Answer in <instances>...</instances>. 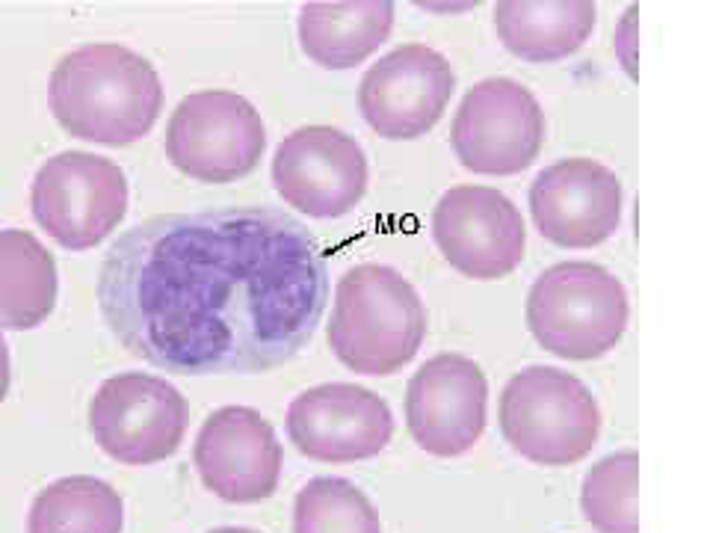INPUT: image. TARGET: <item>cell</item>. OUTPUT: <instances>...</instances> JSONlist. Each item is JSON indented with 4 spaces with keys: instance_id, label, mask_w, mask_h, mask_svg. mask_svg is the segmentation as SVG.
I'll return each instance as SVG.
<instances>
[{
    "instance_id": "6da1fadb",
    "label": "cell",
    "mask_w": 710,
    "mask_h": 533,
    "mask_svg": "<svg viewBox=\"0 0 710 533\" xmlns=\"http://www.w3.org/2000/svg\"><path fill=\"white\" fill-rule=\"evenodd\" d=\"M95 297L116 341L184 377L296 359L329 303L320 240L270 205L160 214L104 255Z\"/></svg>"
},
{
    "instance_id": "7a4b0ae2",
    "label": "cell",
    "mask_w": 710,
    "mask_h": 533,
    "mask_svg": "<svg viewBox=\"0 0 710 533\" xmlns=\"http://www.w3.org/2000/svg\"><path fill=\"white\" fill-rule=\"evenodd\" d=\"M48 104L66 134L122 149L154 128L163 110V83L137 51L116 42H92L54 66Z\"/></svg>"
},
{
    "instance_id": "3957f363",
    "label": "cell",
    "mask_w": 710,
    "mask_h": 533,
    "mask_svg": "<svg viewBox=\"0 0 710 533\" xmlns=\"http://www.w3.org/2000/svg\"><path fill=\"white\" fill-rule=\"evenodd\" d=\"M426 338V308L412 282L385 264H355L338 285L329 320L335 359L364 377L406 368Z\"/></svg>"
},
{
    "instance_id": "277c9868",
    "label": "cell",
    "mask_w": 710,
    "mask_h": 533,
    "mask_svg": "<svg viewBox=\"0 0 710 533\" xmlns=\"http://www.w3.org/2000/svg\"><path fill=\"white\" fill-rule=\"evenodd\" d=\"M631 317L625 285L592 261L548 267L527 294V326L542 350L592 362L607 356L625 335Z\"/></svg>"
},
{
    "instance_id": "5b68a950",
    "label": "cell",
    "mask_w": 710,
    "mask_h": 533,
    "mask_svg": "<svg viewBox=\"0 0 710 533\" xmlns=\"http://www.w3.org/2000/svg\"><path fill=\"white\" fill-rule=\"evenodd\" d=\"M500 433L515 454L563 468L592 454L601 436V409L574 374L533 365L500 394Z\"/></svg>"
},
{
    "instance_id": "8992f818",
    "label": "cell",
    "mask_w": 710,
    "mask_h": 533,
    "mask_svg": "<svg viewBox=\"0 0 710 533\" xmlns=\"http://www.w3.org/2000/svg\"><path fill=\"white\" fill-rule=\"evenodd\" d=\"M166 157L202 184L246 178L264 157L267 128L252 101L228 89L181 98L166 128Z\"/></svg>"
},
{
    "instance_id": "52a82bcc",
    "label": "cell",
    "mask_w": 710,
    "mask_h": 533,
    "mask_svg": "<svg viewBox=\"0 0 710 533\" xmlns=\"http://www.w3.org/2000/svg\"><path fill=\"white\" fill-rule=\"evenodd\" d=\"M30 208L63 249L86 252L119 229L128 214V178L110 157L60 152L33 178Z\"/></svg>"
},
{
    "instance_id": "ba28073f",
    "label": "cell",
    "mask_w": 710,
    "mask_h": 533,
    "mask_svg": "<svg viewBox=\"0 0 710 533\" xmlns=\"http://www.w3.org/2000/svg\"><path fill=\"white\" fill-rule=\"evenodd\" d=\"M190 424L187 397L154 374H116L89 400L95 445L122 465H154L175 457Z\"/></svg>"
},
{
    "instance_id": "9c48e42d",
    "label": "cell",
    "mask_w": 710,
    "mask_h": 533,
    "mask_svg": "<svg viewBox=\"0 0 710 533\" xmlns=\"http://www.w3.org/2000/svg\"><path fill=\"white\" fill-rule=\"evenodd\" d=\"M450 146L468 172L518 175L545 146L542 104L512 77L480 80L456 110Z\"/></svg>"
},
{
    "instance_id": "30bf717a",
    "label": "cell",
    "mask_w": 710,
    "mask_h": 533,
    "mask_svg": "<svg viewBox=\"0 0 710 533\" xmlns=\"http://www.w3.org/2000/svg\"><path fill=\"white\" fill-rule=\"evenodd\" d=\"M367 178V154L341 128H299L273 154L276 193L314 220H338L355 211L367 193Z\"/></svg>"
},
{
    "instance_id": "8fae6325",
    "label": "cell",
    "mask_w": 710,
    "mask_h": 533,
    "mask_svg": "<svg viewBox=\"0 0 710 533\" xmlns=\"http://www.w3.org/2000/svg\"><path fill=\"white\" fill-rule=\"evenodd\" d=\"M284 427L302 457L344 465L379 457L394 436V415L370 388L326 382L293 397Z\"/></svg>"
},
{
    "instance_id": "7c38bea8",
    "label": "cell",
    "mask_w": 710,
    "mask_h": 533,
    "mask_svg": "<svg viewBox=\"0 0 710 533\" xmlns=\"http://www.w3.org/2000/svg\"><path fill=\"white\" fill-rule=\"evenodd\" d=\"M456 92L450 60L426 45H400L367 69L358 86L364 122L385 140H418L438 125Z\"/></svg>"
},
{
    "instance_id": "4fadbf2b",
    "label": "cell",
    "mask_w": 710,
    "mask_h": 533,
    "mask_svg": "<svg viewBox=\"0 0 710 533\" xmlns=\"http://www.w3.org/2000/svg\"><path fill=\"white\" fill-rule=\"evenodd\" d=\"M432 237L453 270L480 282L509 276L527 249L521 211L500 190L477 184L453 187L438 199Z\"/></svg>"
},
{
    "instance_id": "5bb4252c",
    "label": "cell",
    "mask_w": 710,
    "mask_h": 533,
    "mask_svg": "<svg viewBox=\"0 0 710 533\" xmlns=\"http://www.w3.org/2000/svg\"><path fill=\"white\" fill-rule=\"evenodd\" d=\"M486 409V374L459 353L432 356L406 388V427L415 445L432 457L468 454L486 430Z\"/></svg>"
},
{
    "instance_id": "9a60e30c",
    "label": "cell",
    "mask_w": 710,
    "mask_h": 533,
    "mask_svg": "<svg viewBox=\"0 0 710 533\" xmlns=\"http://www.w3.org/2000/svg\"><path fill=\"white\" fill-rule=\"evenodd\" d=\"M193 462L216 498L258 504L279 489L284 454L273 424L258 409L222 406L202 424Z\"/></svg>"
},
{
    "instance_id": "2e32d148",
    "label": "cell",
    "mask_w": 710,
    "mask_h": 533,
    "mask_svg": "<svg viewBox=\"0 0 710 533\" xmlns=\"http://www.w3.org/2000/svg\"><path fill=\"white\" fill-rule=\"evenodd\" d=\"M622 181L589 157H568L530 184V214L539 234L563 249H592L622 226Z\"/></svg>"
},
{
    "instance_id": "e0dca14e",
    "label": "cell",
    "mask_w": 710,
    "mask_h": 533,
    "mask_svg": "<svg viewBox=\"0 0 710 533\" xmlns=\"http://www.w3.org/2000/svg\"><path fill=\"white\" fill-rule=\"evenodd\" d=\"M394 3H305L299 9V45L308 60L323 69H353L364 63L394 30Z\"/></svg>"
},
{
    "instance_id": "ac0fdd59",
    "label": "cell",
    "mask_w": 710,
    "mask_h": 533,
    "mask_svg": "<svg viewBox=\"0 0 710 533\" xmlns=\"http://www.w3.org/2000/svg\"><path fill=\"white\" fill-rule=\"evenodd\" d=\"M598 9L586 0H509L495 6L497 39L527 63H557L577 54L595 30Z\"/></svg>"
},
{
    "instance_id": "d6986e66",
    "label": "cell",
    "mask_w": 710,
    "mask_h": 533,
    "mask_svg": "<svg viewBox=\"0 0 710 533\" xmlns=\"http://www.w3.org/2000/svg\"><path fill=\"white\" fill-rule=\"evenodd\" d=\"M57 305V261L30 231H0V332L36 329Z\"/></svg>"
},
{
    "instance_id": "ffe728a7",
    "label": "cell",
    "mask_w": 710,
    "mask_h": 533,
    "mask_svg": "<svg viewBox=\"0 0 710 533\" xmlns=\"http://www.w3.org/2000/svg\"><path fill=\"white\" fill-rule=\"evenodd\" d=\"M122 528V495L107 480L86 474L48 483L27 513V533H122Z\"/></svg>"
},
{
    "instance_id": "44dd1931",
    "label": "cell",
    "mask_w": 710,
    "mask_h": 533,
    "mask_svg": "<svg viewBox=\"0 0 710 533\" xmlns=\"http://www.w3.org/2000/svg\"><path fill=\"white\" fill-rule=\"evenodd\" d=\"M637 498V451H619L595 462L580 486L583 519L598 533H639Z\"/></svg>"
},
{
    "instance_id": "7402d4cb",
    "label": "cell",
    "mask_w": 710,
    "mask_h": 533,
    "mask_svg": "<svg viewBox=\"0 0 710 533\" xmlns=\"http://www.w3.org/2000/svg\"><path fill=\"white\" fill-rule=\"evenodd\" d=\"M293 533H382V522L353 480L314 477L296 492Z\"/></svg>"
},
{
    "instance_id": "603a6c76",
    "label": "cell",
    "mask_w": 710,
    "mask_h": 533,
    "mask_svg": "<svg viewBox=\"0 0 710 533\" xmlns=\"http://www.w3.org/2000/svg\"><path fill=\"white\" fill-rule=\"evenodd\" d=\"M9 380H12V368H9V347H6V338L0 332V403L6 400L9 394Z\"/></svg>"
},
{
    "instance_id": "cb8c5ba5",
    "label": "cell",
    "mask_w": 710,
    "mask_h": 533,
    "mask_svg": "<svg viewBox=\"0 0 710 533\" xmlns=\"http://www.w3.org/2000/svg\"><path fill=\"white\" fill-rule=\"evenodd\" d=\"M208 533H261V531H252V528H216V531H208Z\"/></svg>"
}]
</instances>
